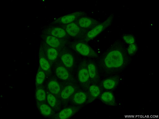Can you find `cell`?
<instances>
[{
  "instance_id": "1",
  "label": "cell",
  "mask_w": 159,
  "mask_h": 119,
  "mask_svg": "<svg viewBox=\"0 0 159 119\" xmlns=\"http://www.w3.org/2000/svg\"><path fill=\"white\" fill-rule=\"evenodd\" d=\"M129 59L125 46L122 42H115L102 54L98 62L102 72L112 74L121 71L128 65Z\"/></svg>"
},
{
  "instance_id": "2",
  "label": "cell",
  "mask_w": 159,
  "mask_h": 119,
  "mask_svg": "<svg viewBox=\"0 0 159 119\" xmlns=\"http://www.w3.org/2000/svg\"><path fill=\"white\" fill-rule=\"evenodd\" d=\"M114 18V14H111L105 21L100 23L89 30L84 37L80 41L87 42L95 38L111 24Z\"/></svg>"
},
{
  "instance_id": "3",
  "label": "cell",
  "mask_w": 159,
  "mask_h": 119,
  "mask_svg": "<svg viewBox=\"0 0 159 119\" xmlns=\"http://www.w3.org/2000/svg\"><path fill=\"white\" fill-rule=\"evenodd\" d=\"M69 46L79 54L91 58H98V54L86 42L77 40L69 43Z\"/></svg>"
},
{
  "instance_id": "4",
  "label": "cell",
  "mask_w": 159,
  "mask_h": 119,
  "mask_svg": "<svg viewBox=\"0 0 159 119\" xmlns=\"http://www.w3.org/2000/svg\"><path fill=\"white\" fill-rule=\"evenodd\" d=\"M87 62L86 60H84L80 62L77 74L80 86L85 90H88L90 85L91 81L87 68Z\"/></svg>"
},
{
  "instance_id": "5",
  "label": "cell",
  "mask_w": 159,
  "mask_h": 119,
  "mask_svg": "<svg viewBox=\"0 0 159 119\" xmlns=\"http://www.w3.org/2000/svg\"><path fill=\"white\" fill-rule=\"evenodd\" d=\"M66 31L68 35L80 40L82 39L89 30L80 27L75 21L66 24L60 25Z\"/></svg>"
},
{
  "instance_id": "6",
  "label": "cell",
  "mask_w": 159,
  "mask_h": 119,
  "mask_svg": "<svg viewBox=\"0 0 159 119\" xmlns=\"http://www.w3.org/2000/svg\"><path fill=\"white\" fill-rule=\"evenodd\" d=\"M41 37L43 41L49 46L54 48L59 52L67 44V38H61L52 36L42 34Z\"/></svg>"
},
{
  "instance_id": "7",
  "label": "cell",
  "mask_w": 159,
  "mask_h": 119,
  "mask_svg": "<svg viewBox=\"0 0 159 119\" xmlns=\"http://www.w3.org/2000/svg\"><path fill=\"white\" fill-rule=\"evenodd\" d=\"M53 71L56 77L62 81H73L74 79L70 71L63 65L60 61H58L55 63Z\"/></svg>"
},
{
  "instance_id": "8",
  "label": "cell",
  "mask_w": 159,
  "mask_h": 119,
  "mask_svg": "<svg viewBox=\"0 0 159 119\" xmlns=\"http://www.w3.org/2000/svg\"><path fill=\"white\" fill-rule=\"evenodd\" d=\"M59 58L61 63L69 71L73 70L75 66V59L70 51L64 47L60 52Z\"/></svg>"
},
{
  "instance_id": "9",
  "label": "cell",
  "mask_w": 159,
  "mask_h": 119,
  "mask_svg": "<svg viewBox=\"0 0 159 119\" xmlns=\"http://www.w3.org/2000/svg\"><path fill=\"white\" fill-rule=\"evenodd\" d=\"M84 11H79L65 15L57 19L52 23L53 24H66L75 21L79 17L85 16Z\"/></svg>"
},
{
  "instance_id": "10",
  "label": "cell",
  "mask_w": 159,
  "mask_h": 119,
  "mask_svg": "<svg viewBox=\"0 0 159 119\" xmlns=\"http://www.w3.org/2000/svg\"><path fill=\"white\" fill-rule=\"evenodd\" d=\"M42 34L61 38H67L69 36L65 30L59 25H50L45 27L42 31Z\"/></svg>"
},
{
  "instance_id": "11",
  "label": "cell",
  "mask_w": 159,
  "mask_h": 119,
  "mask_svg": "<svg viewBox=\"0 0 159 119\" xmlns=\"http://www.w3.org/2000/svg\"><path fill=\"white\" fill-rule=\"evenodd\" d=\"M41 43L45 54L52 66L58 59L60 52L56 49L48 46L43 41Z\"/></svg>"
},
{
  "instance_id": "12",
  "label": "cell",
  "mask_w": 159,
  "mask_h": 119,
  "mask_svg": "<svg viewBox=\"0 0 159 119\" xmlns=\"http://www.w3.org/2000/svg\"><path fill=\"white\" fill-rule=\"evenodd\" d=\"M75 22L80 27L88 30L100 23L96 19L85 16L79 17Z\"/></svg>"
},
{
  "instance_id": "13",
  "label": "cell",
  "mask_w": 159,
  "mask_h": 119,
  "mask_svg": "<svg viewBox=\"0 0 159 119\" xmlns=\"http://www.w3.org/2000/svg\"><path fill=\"white\" fill-rule=\"evenodd\" d=\"M39 66L44 72L47 76L51 73V65L47 58L44 52L42 44L41 43L39 53Z\"/></svg>"
},
{
  "instance_id": "14",
  "label": "cell",
  "mask_w": 159,
  "mask_h": 119,
  "mask_svg": "<svg viewBox=\"0 0 159 119\" xmlns=\"http://www.w3.org/2000/svg\"><path fill=\"white\" fill-rule=\"evenodd\" d=\"M77 86L74 84L69 83L66 85L62 89L59 98L62 102L67 101L77 91Z\"/></svg>"
},
{
  "instance_id": "15",
  "label": "cell",
  "mask_w": 159,
  "mask_h": 119,
  "mask_svg": "<svg viewBox=\"0 0 159 119\" xmlns=\"http://www.w3.org/2000/svg\"><path fill=\"white\" fill-rule=\"evenodd\" d=\"M46 87L48 91L57 98H60L62 89L60 83L57 80L53 78L49 79L47 82Z\"/></svg>"
},
{
  "instance_id": "16",
  "label": "cell",
  "mask_w": 159,
  "mask_h": 119,
  "mask_svg": "<svg viewBox=\"0 0 159 119\" xmlns=\"http://www.w3.org/2000/svg\"><path fill=\"white\" fill-rule=\"evenodd\" d=\"M87 64L90 81L94 83H98L99 81V77L96 64L91 60L87 61Z\"/></svg>"
},
{
  "instance_id": "17",
  "label": "cell",
  "mask_w": 159,
  "mask_h": 119,
  "mask_svg": "<svg viewBox=\"0 0 159 119\" xmlns=\"http://www.w3.org/2000/svg\"><path fill=\"white\" fill-rule=\"evenodd\" d=\"M81 106H73L65 108L58 113V117L60 119H67L72 116L80 110Z\"/></svg>"
},
{
  "instance_id": "18",
  "label": "cell",
  "mask_w": 159,
  "mask_h": 119,
  "mask_svg": "<svg viewBox=\"0 0 159 119\" xmlns=\"http://www.w3.org/2000/svg\"><path fill=\"white\" fill-rule=\"evenodd\" d=\"M87 92L82 90L77 91L72 96L70 101L76 105H80L87 101Z\"/></svg>"
},
{
  "instance_id": "19",
  "label": "cell",
  "mask_w": 159,
  "mask_h": 119,
  "mask_svg": "<svg viewBox=\"0 0 159 119\" xmlns=\"http://www.w3.org/2000/svg\"><path fill=\"white\" fill-rule=\"evenodd\" d=\"M100 90L98 86L96 84L90 85L87 92V104L92 102L99 95Z\"/></svg>"
},
{
  "instance_id": "20",
  "label": "cell",
  "mask_w": 159,
  "mask_h": 119,
  "mask_svg": "<svg viewBox=\"0 0 159 119\" xmlns=\"http://www.w3.org/2000/svg\"><path fill=\"white\" fill-rule=\"evenodd\" d=\"M119 81V77L114 76L104 79L102 85L104 88L107 90H112L116 86Z\"/></svg>"
},
{
  "instance_id": "21",
  "label": "cell",
  "mask_w": 159,
  "mask_h": 119,
  "mask_svg": "<svg viewBox=\"0 0 159 119\" xmlns=\"http://www.w3.org/2000/svg\"><path fill=\"white\" fill-rule=\"evenodd\" d=\"M37 102V107L42 115L46 117H49L53 114L52 108L49 105L45 102Z\"/></svg>"
},
{
  "instance_id": "22",
  "label": "cell",
  "mask_w": 159,
  "mask_h": 119,
  "mask_svg": "<svg viewBox=\"0 0 159 119\" xmlns=\"http://www.w3.org/2000/svg\"><path fill=\"white\" fill-rule=\"evenodd\" d=\"M100 99L106 104L114 106L116 105L115 97L113 94L109 91H106L101 95Z\"/></svg>"
},
{
  "instance_id": "23",
  "label": "cell",
  "mask_w": 159,
  "mask_h": 119,
  "mask_svg": "<svg viewBox=\"0 0 159 119\" xmlns=\"http://www.w3.org/2000/svg\"><path fill=\"white\" fill-rule=\"evenodd\" d=\"M35 96L37 101L45 102L46 100V92L42 85L36 87Z\"/></svg>"
},
{
  "instance_id": "24",
  "label": "cell",
  "mask_w": 159,
  "mask_h": 119,
  "mask_svg": "<svg viewBox=\"0 0 159 119\" xmlns=\"http://www.w3.org/2000/svg\"><path fill=\"white\" fill-rule=\"evenodd\" d=\"M46 99L48 104L53 109L58 107L57 98L47 90L46 91Z\"/></svg>"
},
{
  "instance_id": "25",
  "label": "cell",
  "mask_w": 159,
  "mask_h": 119,
  "mask_svg": "<svg viewBox=\"0 0 159 119\" xmlns=\"http://www.w3.org/2000/svg\"><path fill=\"white\" fill-rule=\"evenodd\" d=\"M46 76L47 75L44 72L39 66L36 77V87L42 85L45 80Z\"/></svg>"
},
{
  "instance_id": "26",
  "label": "cell",
  "mask_w": 159,
  "mask_h": 119,
  "mask_svg": "<svg viewBox=\"0 0 159 119\" xmlns=\"http://www.w3.org/2000/svg\"><path fill=\"white\" fill-rule=\"evenodd\" d=\"M137 46L134 43L129 44L127 50L128 54L130 56H132L136 53L137 51Z\"/></svg>"
},
{
  "instance_id": "27",
  "label": "cell",
  "mask_w": 159,
  "mask_h": 119,
  "mask_svg": "<svg viewBox=\"0 0 159 119\" xmlns=\"http://www.w3.org/2000/svg\"><path fill=\"white\" fill-rule=\"evenodd\" d=\"M123 39L125 42L129 44L134 43L135 42L134 37L131 34H125L123 36Z\"/></svg>"
}]
</instances>
